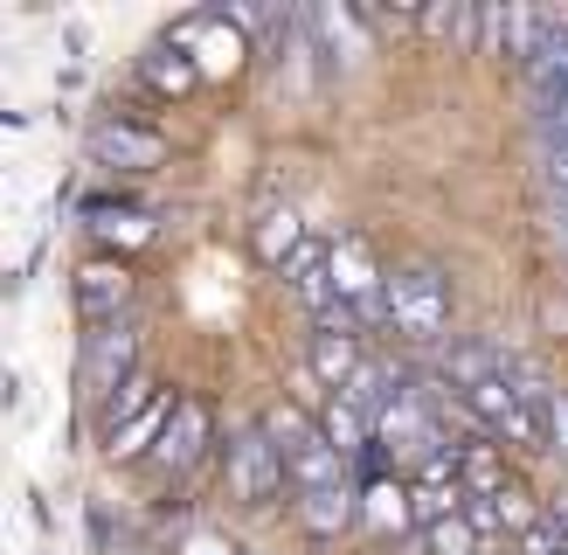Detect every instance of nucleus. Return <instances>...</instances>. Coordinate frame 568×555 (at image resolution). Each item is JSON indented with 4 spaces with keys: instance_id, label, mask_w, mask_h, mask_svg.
Listing matches in <instances>:
<instances>
[{
    "instance_id": "f257e3e1",
    "label": "nucleus",
    "mask_w": 568,
    "mask_h": 555,
    "mask_svg": "<svg viewBox=\"0 0 568 555\" xmlns=\"http://www.w3.org/2000/svg\"><path fill=\"white\" fill-rule=\"evenodd\" d=\"M222 486H230V500L250 507V514L292 493V465H284V452L271 444L264 424H243L230 444H222Z\"/></svg>"
},
{
    "instance_id": "f03ea898",
    "label": "nucleus",
    "mask_w": 568,
    "mask_h": 555,
    "mask_svg": "<svg viewBox=\"0 0 568 555\" xmlns=\"http://www.w3.org/2000/svg\"><path fill=\"white\" fill-rule=\"evenodd\" d=\"M450 326V285L437 264H403L388 271V333H403L416 347H444Z\"/></svg>"
},
{
    "instance_id": "7ed1b4c3",
    "label": "nucleus",
    "mask_w": 568,
    "mask_h": 555,
    "mask_svg": "<svg viewBox=\"0 0 568 555\" xmlns=\"http://www.w3.org/2000/svg\"><path fill=\"white\" fill-rule=\"evenodd\" d=\"M132 375H139V326H132V320L91 326V341H83V389L98 396V410L119 396Z\"/></svg>"
},
{
    "instance_id": "20e7f679",
    "label": "nucleus",
    "mask_w": 568,
    "mask_h": 555,
    "mask_svg": "<svg viewBox=\"0 0 568 555\" xmlns=\"http://www.w3.org/2000/svg\"><path fill=\"white\" fill-rule=\"evenodd\" d=\"M91 160L111 167V174H153V167H166V139L132 125V119H98L91 125Z\"/></svg>"
},
{
    "instance_id": "39448f33",
    "label": "nucleus",
    "mask_w": 568,
    "mask_h": 555,
    "mask_svg": "<svg viewBox=\"0 0 568 555\" xmlns=\"http://www.w3.org/2000/svg\"><path fill=\"white\" fill-rule=\"evenodd\" d=\"M77 313L91 326H111V320H132V271L119 258H91L77 271Z\"/></svg>"
},
{
    "instance_id": "423d86ee",
    "label": "nucleus",
    "mask_w": 568,
    "mask_h": 555,
    "mask_svg": "<svg viewBox=\"0 0 568 555\" xmlns=\"http://www.w3.org/2000/svg\"><path fill=\"white\" fill-rule=\"evenodd\" d=\"M209 437H215V416L202 410V403H187L181 396V410H174V424H166V437H160V452L146 458L153 472H166V480H174V472H194L209 458Z\"/></svg>"
},
{
    "instance_id": "0eeeda50",
    "label": "nucleus",
    "mask_w": 568,
    "mask_h": 555,
    "mask_svg": "<svg viewBox=\"0 0 568 555\" xmlns=\"http://www.w3.org/2000/svg\"><path fill=\"white\" fill-rule=\"evenodd\" d=\"M361 361H367V354H361V333H354V326H320V333L305 341V369H312V382H320L326 396H339V389L361 375Z\"/></svg>"
},
{
    "instance_id": "6e6552de",
    "label": "nucleus",
    "mask_w": 568,
    "mask_h": 555,
    "mask_svg": "<svg viewBox=\"0 0 568 555\" xmlns=\"http://www.w3.org/2000/svg\"><path fill=\"white\" fill-rule=\"evenodd\" d=\"M284 285H292V299L305 305L312 320H326L333 305H339V292H333V243H320V236H312V243L298 250V258L284 264Z\"/></svg>"
},
{
    "instance_id": "1a4fd4ad",
    "label": "nucleus",
    "mask_w": 568,
    "mask_h": 555,
    "mask_svg": "<svg viewBox=\"0 0 568 555\" xmlns=\"http://www.w3.org/2000/svg\"><path fill=\"white\" fill-rule=\"evenodd\" d=\"M305 243H312V236H305V215L284 209V202L257 209V222H250V250H257V264H271V271H284Z\"/></svg>"
},
{
    "instance_id": "9d476101",
    "label": "nucleus",
    "mask_w": 568,
    "mask_h": 555,
    "mask_svg": "<svg viewBox=\"0 0 568 555\" xmlns=\"http://www.w3.org/2000/svg\"><path fill=\"white\" fill-rule=\"evenodd\" d=\"M520 77H527V104H534V119H548V111L568 98V21H555V36L541 42V56H534Z\"/></svg>"
},
{
    "instance_id": "9b49d317",
    "label": "nucleus",
    "mask_w": 568,
    "mask_h": 555,
    "mask_svg": "<svg viewBox=\"0 0 568 555\" xmlns=\"http://www.w3.org/2000/svg\"><path fill=\"white\" fill-rule=\"evenodd\" d=\"M174 410H181V389H160V396H153V410H146V416H132V424H125L119 437L104 444V458H111V465L153 458V452H160V437H166V424H174Z\"/></svg>"
},
{
    "instance_id": "f8f14e48",
    "label": "nucleus",
    "mask_w": 568,
    "mask_h": 555,
    "mask_svg": "<svg viewBox=\"0 0 568 555\" xmlns=\"http://www.w3.org/2000/svg\"><path fill=\"white\" fill-rule=\"evenodd\" d=\"M139 83H146L153 98H194V83H202V63L181 49V42H153L139 56Z\"/></svg>"
},
{
    "instance_id": "ddd939ff",
    "label": "nucleus",
    "mask_w": 568,
    "mask_h": 555,
    "mask_svg": "<svg viewBox=\"0 0 568 555\" xmlns=\"http://www.w3.org/2000/svg\"><path fill=\"white\" fill-rule=\"evenodd\" d=\"M555 36V14L541 8H499V28H493V56H506V63H534L541 56V42Z\"/></svg>"
},
{
    "instance_id": "4468645a",
    "label": "nucleus",
    "mask_w": 568,
    "mask_h": 555,
    "mask_svg": "<svg viewBox=\"0 0 568 555\" xmlns=\"http://www.w3.org/2000/svg\"><path fill=\"white\" fill-rule=\"evenodd\" d=\"M499 375H506V361L486 341H444V354H437V382H450L458 396H471V389H486Z\"/></svg>"
},
{
    "instance_id": "2eb2a0df",
    "label": "nucleus",
    "mask_w": 568,
    "mask_h": 555,
    "mask_svg": "<svg viewBox=\"0 0 568 555\" xmlns=\"http://www.w3.org/2000/svg\"><path fill=\"white\" fill-rule=\"evenodd\" d=\"M298 527L312 542H333L354 527V486H333V493H298Z\"/></svg>"
},
{
    "instance_id": "dca6fc26",
    "label": "nucleus",
    "mask_w": 568,
    "mask_h": 555,
    "mask_svg": "<svg viewBox=\"0 0 568 555\" xmlns=\"http://www.w3.org/2000/svg\"><path fill=\"white\" fill-rule=\"evenodd\" d=\"M320 431H326V444H333V452L339 458H367V452H375V424H367V416L354 410V403H339V396H326V410H320Z\"/></svg>"
},
{
    "instance_id": "f3484780",
    "label": "nucleus",
    "mask_w": 568,
    "mask_h": 555,
    "mask_svg": "<svg viewBox=\"0 0 568 555\" xmlns=\"http://www.w3.org/2000/svg\"><path fill=\"white\" fill-rule=\"evenodd\" d=\"M257 424L271 431V444H277L284 458H298L305 444H320V410H305L298 396H292V403H271V410L257 416Z\"/></svg>"
},
{
    "instance_id": "a211bd4d",
    "label": "nucleus",
    "mask_w": 568,
    "mask_h": 555,
    "mask_svg": "<svg viewBox=\"0 0 568 555\" xmlns=\"http://www.w3.org/2000/svg\"><path fill=\"white\" fill-rule=\"evenodd\" d=\"M292 465V493H333V486H347V458L326 444V431H320V444H305L298 458H284Z\"/></svg>"
},
{
    "instance_id": "6ab92c4d",
    "label": "nucleus",
    "mask_w": 568,
    "mask_h": 555,
    "mask_svg": "<svg viewBox=\"0 0 568 555\" xmlns=\"http://www.w3.org/2000/svg\"><path fill=\"white\" fill-rule=\"evenodd\" d=\"M83 222H91V236L119 243V250H132V243H153V215H139V209H111L104 194H98V202H83Z\"/></svg>"
},
{
    "instance_id": "aec40b11",
    "label": "nucleus",
    "mask_w": 568,
    "mask_h": 555,
    "mask_svg": "<svg viewBox=\"0 0 568 555\" xmlns=\"http://www.w3.org/2000/svg\"><path fill=\"white\" fill-rule=\"evenodd\" d=\"M458 480H465V493H478V500H493L499 486H514V480H506V465H499V452H493V437L458 444Z\"/></svg>"
},
{
    "instance_id": "412c9836",
    "label": "nucleus",
    "mask_w": 568,
    "mask_h": 555,
    "mask_svg": "<svg viewBox=\"0 0 568 555\" xmlns=\"http://www.w3.org/2000/svg\"><path fill=\"white\" fill-rule=\"evenodd\" d=\"M465 514V486H430V480H416L409 486V527H444V521H458Z\"/></svg>"
},
{
    "instance_id": "4be33fe9",
    "label": "nucleus",
    "mask_w": 568,
    "mask_h": 555,
    "mask_svg": "<svg viewBox=\"0 0 568 555\" xmlns=\"http://www.w3.org/2000/svg\"><path fill=\"white\" fill-rule=\"evenodd\" d=\"M493 507H499V527H506V535H520V542L548 521V507H541V500H534L520 480H514V486H499V493H493Z\"/></svg>"
},
{
    "instance_id": "5701e85b",
    "label": "nucleus",
    "mask_w": 568,
    "mask_h": 555,
    "mask_svg": "<svg viewBox=\"0 0 568 555\" xmlns=\"http://www.w3.org/2000/svg\"><path fill=\"white\" fill-rule=\"evenodd\" d=\"M423 555H486V542H478L471 521L458 514V521H444V527H430V535H423Z\"/></svg>"
},
{
    "instance_id": "b1692460",
    "label": "nucleus",
    "mask_w": 568,
    "mask_h": 555,
    "mask_svg": "<svg viewBox=\"0 0 568 555\" xmlns=\"http://www.w3.org/2000/svg\"><path fill=\"white\" fill-rule=\"evenodd\" d=\"M361 500H367V521H382V527H403L409 521V493L395 486V480H375Z\"/></svg>"
},
{
    "instance_id": "393cba45",
    "label": "nucleus",
    "mask_w": 568,
    "mask_h": 555,
    "mask_svg": "<svg viewBox=\"0 0 568 555\" xmlns=\"http://www.w3.org/2000/svg\"><path fill=\"white\" fill-rule=\"evenodd\" d=\"M465 521H471L478 542H499V535H506V527H499V507H493V500H478V493H465Z\"/></svg>"
},
{
    "instance_id": "a878e982",
    "label": "nucleus",
    "mask_w": 568,
    "mask_h": 555,
    "mask_svg": "<svg viewBox=\"0 0 568 555\" xmlns=\"http://www.w3.org/2000/svg\"><path fill=\"white\" fill-rule=\"evenodd\" d=\"M548 437H555V452L568 458V396H555V403H548Z\"/></svg>"
},
{
    "instance_id": "bb28decb",
    "label": "nucleus",
    "mask_w": 568,
    "mask_h": 555,
    "mask_svg": "<svg viewBox=\"0 0 568 555\" xmlns=\"http://www.w3.org/2000/svg\"><path fill=\"white\" fill-rule=\"evenodd\" d=\"M548 181L568 188V139H555V147H548Z\"/></svg>"
},
{
    "instance_id": "cd10ccee",
    "label": "nucleus",
    "mask_w": 568,
    "mask_h": 555,
    "mask_svg": "<svg viewBox=\"0 0 568 555\" xmlns=\"http://www.w3.org/2000/svg\"><path fill=\"white\" fill-rule=\"evenodd\" d=\"M541 132H548V147H555V139H568V98L548 111V119H541Z\"/></svg>"
},
{
    "instance_id": "c85d7f7f",
    "label": "nucleus",
    "mask_w": 568,
    "mask_h": 555,
    "mask_svg": "<svg viewBox=\"0 0 568 555\" xmlns=\"http://www.w3.org/2000/svg\"><path fill=\"white\" fill-rule=\"evenodd\" d=\"M555 236L568 243V188H555Z\"/></svg>"
},
{
    "instance_id": "c756f323",
    "label": "nucleus",
    "mask_w": 568,
    "mask_h": 555,
    "mask_svg": "<svg viewBox=\"0 0 568 555\" xmlns=\"http://www.w3.org/2000/svg\"><path fill=\"white\" fill-rule=\"evenodd\" d=\"M548 521H555L561 535H568V493H555V500H548Z\"/></svg>"
}]
</instances>
